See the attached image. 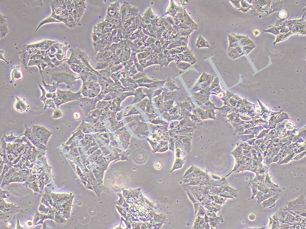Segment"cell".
I'll return each mask as SVG.
<instances>
[{
  "instance_id": "cell-16",
  "label": "cell",
  "mask_w": 306,
  "mask_h": 229,
  "mask_svg": "<svg viewBox=\"0 0 306 229\" xmlns=\"http://www.w3.org/2000/svg\"><path fill=\"white\" fill-rule=\"evenodd\" d=\"M43 84L44 86L46 88V90L47 91H48L49 92H50V93H52V92H54L56 90V89L58 88V85H55L54 86H49L48 85L46 84H45V82L44 81L43 78Z\"/></svg>"
},
{
  "instance_id": "cell-15",
  "label": "cell",
  "mask_w": 306,
  "mask_h": 229,
  "mask_svg": "<svg viewBox=\"0 0 306 229\" xmlns=\"http://www.w3.org/2000/svg\"><path fill=\"white\" fill-rule=\"evenodd\" d=\"M9 32V29L7 28V23L1 25V38H4Z\"/></svg>"
},
{
  "instance_id": "cell-14",
  "label": "cell",
  "mask_w": 306,
  "mask_h": 229,
  "mask_svg": "<svg viewBox=\"0 0 306 229\" xmlns=\"http://www.w3.org/2000/svg\"><path fill=\"white\" fill-rule=\"evenodd\" d=\"M110 63H109V65H115L118 64L119 63H121V61L119 59V57L115 53L113 54L110 57Z\"/></svg>"
},
{
  "instance_id": "cell-17",
  "label": "cell",
  "mask_w": 306,
  "mask_h": 229,
  "mask_svg": "<svg viewBox=\"0 0 306 229\" xmlns=\"http://www.w3.org/2000/svg\"><path fill=\"white\" fill-rule=\"evenodd\" d=\"M70 67L71 69L72 70L74 71L76 73H81V71L84 69L83 67H82L81 65H79L75 64H72L70 65Z\"/></svg>"
},
{
  "instance_id": "cell-1",
  "label": "cell",
  "mask_w": 306,
  "mask_h": 229,
  "mask_svg": "<svg viewBox=\"0 0 306 229\" xmlns=\"http://www.w3.org/2000/svg\"><path fill=\"white\" fill-rule=\"evenodd\" d=\"M70 47V45L68 43H61L57 42L48 50L45 51V53L50 58H56L59 60H64L67 59L66 54Z\"/></svg>"
},
{
  "instance_id": "cell-5",
  "label": "cell",
  "mask_w": 306,
  "mask_h": 229,
  "mask_svg": "<svg viewBox=\"0 0 306 229\" xmlns=\"http://www.w3.org/2000/svg\"><path fill=\"white\" fill-rule=\"evenodd\" d=\"M288 209L290 210L302 211L305 209V199L304 195H301L296 199L286 203Z\"/></svg>"
},
{
  "instance_id": "cell-12",
  "label": "cell",
  "mask_w": 306,
  "mask_h": 229,
  "mask_svg": "<svg viewBox=\"0 0 306 229\" xmlns=\"http://www.w3.org/2000/svg\"><path fill=\"white\" fill-rule=\"evenodd\" d=\"M105 28V21H102L94 26L93 33L96 34L102 33Z\"/></svg>"
},
{
  "instance_id": "cell-8",
  "label": "cell",
  "mask_w": 306,
  "mask_h": 229,
  "mask_svg": "<svg viewBox=\"0 0 306 229\" xmlns=\"http://www.w3.org/2000/svg\"><path fill=\"white\" fill-rule=\"evenodd\" d=\"M130 6L131 5H129V3H128L127 1H124L123 4L120 7V14L121 17L122 23L126 20V17H127Z\"/></svg>"
},
{
  "instance_id": "cell-4",
  "label": "cell",
  "mask_w": 306,
  "mask_h": 229,
  "mask_svg": "<svg viewBox=\"0 0 306 229\" xmlns=\"http://www.w3.org/2000/svg\"><path fill=\"white\" fill-rule=\"evenodd\" d=\"M39 51L33 48H28L23 46V48L20 50L19 52V57L21 59V62L22 63L28 66V62L30 58L34 55L37 53Z\"/></svg>"
},
{
  "instance_id": "cell-3",
  "label": "cell",
  "mask_w": 306,
  "mask_h": 229,
  "mask_svg": "<svg viewBox=\"0 0 306 229\" xmlns=\"http://www.w3.org/2000/svg\"><path fill=\"white\" fill-rule=\"evenodd\" d=\"M56 42L55 41L45 39L24 46L28 48H35L39 51H46L48 50Z\"/></svg>"
},
{
  "instance_id": "cell-25",
  "label": "cell",
  "mask_w": 306,
  "mask_h": 229,
  "mask_svg": "<svg viewBox=\"0 0 306 229\" xmlns=\"http://www.w3.org/2000/svg\"><path fill=\"white\" fill-rule=\"evenodd\" d=\"M0 59H1L4 60L6 63H8V62L7 61L6 59H5V58L4 57V56H3V51H2V50H1V57H0Z\"/></svg>"
},
{
  "instance_id": "cell-22",
  "label": "cell",
  "mask_w": 306,
  "mask_h": 229,
  "mask_svg": "<svg viewBox=\"0 0 306 229\" xmlns=\"http://www.w3.org/2000/svg\"><path fill=\"white\" fill-rule=\"evenodd\" d=\"M149 53H139L137 55V58L138 59L140 60V59H143L145 58V57H146L145 56H146H146L147 55L148 56V55H149Z\"/></svg>"
},
{
  "instance_id": "cell-20",
  "label": "cell",
  "mask_w": 306,
  "mask_h": 229,
  "mask_svg": "<svg viewBox=\"0 0 306 229\" xmlns=\"http://www.w3.org/2000/svg\"><path fill=\"white\" fill-rule=\"evenodd\" d=\"M251 187L252 191H253L252 199H253L255 195H256L257 193H258V189H258V185L255 184V183L253 184H251Z\"/></svg>"
},
{
  "instance_id": "cell-2",
  "label": "cell",
  "mask_w": 306,
  "mask_h": 229,
  "mask_svg": "<svg viewBox=\"0 0 306 229\" xmlns=\"http://www.w3.org/2000/svg\"><path fill=\"white\" fill-rule=\"evenodd\" d=\"M51 80L54 79L57 82V84L58 85L60 83H64L67 85L70 86L74 83V77L70 73H54L51 74Z\"/></svg>"
},
{
  "instance_id": "cell-13",
  "label": "cell",
  "mask_w": 306,
  "mask_h": 229,
  "mask_svg": "<svg viewBox=\"0 0 306 229\" xmlns=\"http://www.w3.org/2000/svg\"><path fill=\"white\" fill-rule=\"evenodd\" d=\"M271 197V196H270V195L269 194L264 193L260 191V192L257 193L256 198V199H257L258 203H261L262 201H264L265 200L267 199L269 197Z\"/></svg>"
},
{
  "instance_id": "cell-10",
  "label": "cell",
  "mask_w": 306,
  "mask_h": 229,
  "mask_svg": "<svg viewBox=\"0 0 306 229\" xmlns=\"http://www.w3.org/2000/svg\"><path fill=\"white\" fill-rule=\"evenodd\" d=\"M279 195H275V196H271V197L269 199H266V200L264 201V202L262 203V206L263 208H265L266 207H270V206H274L275 205V203L276 202V200L278 199V197H279Z\"/></svg>"
},
{
  "instance_id": "cell-7",
  "label": "cell",
  "mask_w": 306,
  "mask_h": 229,
  "mask_svg": "<svg viewBox=\"0 0 306 229\" xmlns=\"http://www.w3.org/2000/svg\"><path fill=\"white\" fill-rule=\"evenodd\" d=\"M85 9L83 8H75L72 12V15L77 26H81L80 20L83 16Z\"/></svg>"
},
{
  "instance_id": "cell-24",
  "label": "cell",
  "mask_w": 306,
  "mask_h": 229,
  "mask_svg": "<svg viewBox=\"0 0 306 229\" xmlns=\"http://www.w3.org/2000/svg\"><path fill=\"white\" fill-rule=\"evenodd\" d=\"M249 220L250 221H254L255 219V215L253 214H251L249 215Z\"/></svg>"
},
{
  "instance_id": "cell-11",
  "label": "cell",
  "mask_w": 306,
  "mask_h": 229,
  "mask_svg": "<svg viewBox=\"0 0 306 229\" xmlns=\"http://www.w3.org/2000/svg\"><path fill=\"white\" fill-rule=\"evenodd\" d=\"M139 10L138 8H136L135 7H133L131 6L130 8H129V10L127 15V17H126V20L129 19V18H136V17L139 14Z\"/></svg>"
},
{
  "instance_id": "cell-23",
  "label": "cell",
  "mask_w": 306,
  "mask_h": 229,
  "mask_svg": "<svg viewBox=\"0 0 306 229\" xmlns=\"http://www.w3.org/2000/svg\"><path fill=\"white\" fill-rule=\"evenodd\" d=\"M7 17L5 15L1 13V25L6 23Z\"/></svg>"
},
{
  "instance_id": "cell-9",
  "label": "cell",
  "mask_w": 306,
  "mask_h": 229,
  "mask_svg": "<svg viewBox=\"0 0 306 229\" xmlns=\"http://www.w3.org/2000/svg\"><path fill=\"white\" fill-rule=\"evenodd\" d=\"M22 78V74L20 67L16 66L12 72V81H18Z\"/></svg>"
},
{
  "instance_id": "cell-6",
  "label": "cell",
  "mask_w": 306,
  "mask_h": 229,
  "mask_svg": "<svg viewBox=\"0 0 306 229\" xmlns=\"http://www.w3.org/2000/svg\"><path fill=\"white\" fill-rule=\"evenodd\" d=\"M120 6L118 1L112 3L107 9L106 15L117 20H121L120 15Z\"/></svg>"
},
{
  "instance_id": "cell-19",
  "label": "cell",
  "mask_w": 306,
  "mask_h": 229,
  "mask_svg": "<svg viewBox=\"0 0 306 229\" xmlns=\"http://www.w3.org/2000/svg\"><path fill=\"white\" fill-rule=\"evenodd\" d=\"M258 189L259 190L260 192L264 193H267L269 192V189L268 188L264 185L259 184L258 185Z\"/></svg>"
},
{
  "instance_id": "cell-18",
  "label": "cell",
  "mask_w": 306,
  "mask_h": 229,
  "mask_svg": "<svg viewBox=\"0 0 306 229\" xmlns=\"http://www.w3.org/2000/svg\"><path fill=\"white\" fill-rule=\"evenodd\" d=\"M68 59H64V60H59L58 59H57L56 58H53L51 59V61L55 67H58L60 65L62 64L64 62L67 61Z\"/></svg>"
},
{
  "instance_id": "cell-21",
  "label": "cell",
  "mask_w": 306,
  "mask_h": 229,
  "mask_svg": "<svg viewBox=\"0 0 306 229\" xmlns=\"http://www.w3.org/2000/svg\"><path fill=\"white\" fill-rule=\"evenodd\" d=\"M109 65V63H102V62H98L97 63L96 69H100L102 68H105Z\"/></svg>"
}]
</instances>
